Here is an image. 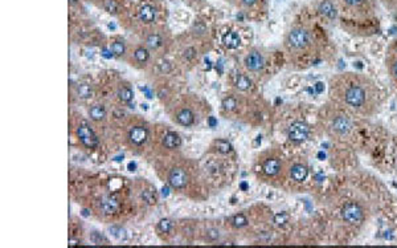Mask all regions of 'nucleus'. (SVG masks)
I'll return each instance as SVG.
<instances>
[{
    "label": "nucleus",
    "mask_w": 397,
    "mask_h": 248,
    "mask_svg": "<svg viewBox=\"0 0 397 248\" xmlns=\"http://www.w3.org/2000/svg\"><path fill=\"white\" fill-rule=\"evenodd\" d=\"M329 99L352 116L371 118L380 110L376 83L360 72H339L329 80Z\"/></svg>",
    "instance_id": "obj_1"
},
{
    "label": "nucleus",
    "mask_w": 397,
    "mask_h": 248,
    "mask_svg": "<svg viewBox=\"0 0 397 248\" xmlns=\"http://www.w3.org/2000/svg\"><path fill=\"white\" fill-rule=\"evenodd\" d=\"M318 119L324 135L335 141L349 138L355 129L353 116L330 99L319 110Z\"/></svg>",
    "instance_id": "obj_2"
},
{
    "label": "nucleus",
    "mask_w": 397,
    "mask_h": 248,
    "mask_svg": "<svg viewBox=\"0 0 397 248\" xmlns=\"http://www.w3.org/2000/svg\"><path fill=\"white\" fill-rule=\"evenodd\" d=\"M336 215H338L339 222L344 226V229L358 231L368 223V220L372 215V210L365 199L353 197V198L346 199L340 203Z\"/></svg>",
    "instance_id": "obj_3"
},
{
    "label": "nucleus",
    "mask_w": 397,
    "mask_h": 248,
    "mask_svg": "<svg viewBox=\"0 0 397 248\" xmlns=\"http://www.w3.org/2000/svg\"><path fill=\"white\" fill-rule=\"evenodd\" d=\"M285 47L291 53H309L315 47L313 31L306 25H293L285 35Z\"/></svg>",
    "instance_id": "obj_4"
},
{
    "label": "nucleus",
    "mask_w": 397,
    "mask_h": 248,
    "mask_svg": "<svg viewBox=\"0 0 397 248\" xmlns=\"http://www.w3.org/2000/svg\"><path fill=\"white\" fill-rule=\"evenodd\" d=\"M315 10L324 21L333 23L338 20L340 14V4L338 0H317Z\"/></svg>",
    "instance_id": "obj_5"
},
{
    "label": "nucleus",
    "mask_w": 397,
    "mask_h": 248,
    "mask_svg": "<svg viewBox=\"0 0 397 248\" xmlns=\"http://www.w3.org/2000/svg\"><path fill=\"white\" fill-rule=\"evenodd\" d=\"M384 64L391 84L397 89V39L391 41L387 47Z\"/></svg>",
    "instance_id": "obj_6"
},
{
    "label": "nucleus",
    "mask_w": 397,
    "mask_h": 248,
    "mask_svg": "<svg viewBox=\"0 0 397 248\" xmlns=\"http://www.w3.org/2000/svg\"><path fill=\"white\" fill-rule=\"evenodd\" d=\"M339 4L343 5L344 10L352 12L356 16H369L372 14V1L371 0H338Z\"/></svg>",
    "instance_id": "obj_7"
},
{
    "label": "nucleus",
    "mask_w": 397,
    "mask_h": 248,
    "mask_svg": "<svg viewBox=\"0 0 397 248\" xmlns=\"http://www.w3.org/2000/svg\"><path fill=\"white\" fill-rule=\"evenodd\" d=\"M261 170L266 177L277 178V177H280L282 170H284V161L277 155H269L262 161Z\"/></svg>",
    "instance_id": "obj_8"
},
{
    "label": "nucleus",
    "mask_w": 397,
    "mask_h": 248,
    "mask_svg": "<svg viewBox=\"0 0 397 248\" xmlns=\"http://www.w3.org/2000/svg\"><path fill=\"white\" fill-rule=\"evenodd\" d=\"M77 135H79V139L81 141V144L88 148V149H95L98 146V138L97 135L94 133L92 128L89 126L86 122H82L79 124V126L77 128Z\"/></svg>",
    "instance_id": "obj_9"
},
{
    "label": "nucleus",
    "mask_w": 397,
    "mask_h": 248,
    "mask_svg": "<svg viewBox=\"0 0 397 248\" xmlns=\"http://www.w3.org/2000/svg\"><path fill=\"white\" fill-rule=\"evenodd\" d=\"M289 173L290 179L295 182V183H303L307 181L310 175V169L309 165L306 164L304 161H297L294 164L291 165L287 170Z\"/></svg>",
    "instance_id": "obj_10"
},
{
    "label": "nucleus",
    "mask_w": 397,
    "mask_h": 248,
    "mask_svg": "<svg viewBox=\"0 0 397 248\" xmlns=\"http://www.w3.org/2000/svg\"><path fill=\"white\" fill-rule=\"evenodd\" d=\"M310 134V126L306 122H302V121H295L293 124L290 125L289 128V139L293 141V142H303L307 139Z\"/></svg>",
    "instance_id": "obj_11"
},
{
    "label": "nucleus",
    "mask_w": 397,
    "mask_h": 248,
    "mask_svg": "<svg viewBox=\"0 0 397 248\" xmlns=\"http://www.w3.org/2000/svg\"><path fill=\"white\" fill-rule=\"evenodd\" d=\"M244 64H245L246 69L250 72H261L265 66V57L262 55V52L260 50H250L249 53L245 56L244 60Z\"/></svg>",
    "instance_id": "obj_12"
},
{
    "label": "nucleus",
    "mask_w": 397,
    "mask_h": 248,
    "mask_svg": "<svg viewBox=\"0 0 397 248\" xmlns=\"http://www.w3.org/2000/svg\"><path fill=\"white\" fill-rule=\"evenodd\" d=\"M168 183L171 187L177 190L184 189L188 183V175L180 167H174L168 174Z\"/></svg>",
    "instance_id": "obj_13"
},
{
    "label": "nucleus",
    "mask_w": 397,
    "mask_h": 248,
    "mask_svg": "<svg viewBox=\"0 0 397 248\" xmlns=\"http://www.w3.org/2000/svg\"><path fill=\"white\" fill-rule=\"evenodd\" d=\"M148 138V130L144 126H134L128 132V139L132 145L135 146H141Z\"/></svg>",
    "instance_id": "obj_14"
},
{
    "label": "nucleus",
    "mask_w": 397,
    "mask_h": 248,
    "mask_svg": "<svg viewBox=\"0 0 397 248\" xmlns=\"http://www.w3.org/2000/svg\"><path fill=\"white\" fill-rule=\"evenodd\" d=\"M138 17L139 20L144 23V24H150V23H154L155 21V17H157V11L155 8L150 4H143L139 7L138 10Z\"/></svg>",
    "instance_id": "obj_15"
},
{
    "label": "nucleus",
    "mask_w": 397,
    "mask_h": 248,
    "mask_svg": "<svg viewBox=\"0 0 397 248\" xmlns=\"http://www.w3.org/2000/svg\"><path fill=\"white\" fill-rule=\"evenodd\" d=\"M99 207H101L103 214L111 215V214L117 213L118 209H119V202H118L117 198H114V197H105V198H102V200H101Z\"/></svg>",
    "instance_id": "obj_16"
},
{
    "label": "nucleus",
    "mask_w": 397,
    "mask_h": 248,
    "mask_svg": "<svg viewBox=\"0 0 397 248\" xmlns=\"http://www.w3.org/2000/svg\"><path fill=\"white\" fill-rule=\"evenodd\" d=\"M222 44H224V47L228 48V50H237L241 44V37L238 36L237 32L231 31V32H228V33L224 35V37H222Z\"/></svg>",
    "instance_id": "obj_17"
},
{
    "label": "nucleus",
    "mask_w": 397,
    "mask_h": 248,
    "mask_svg": "<svg viewBox=\"0 0 397 248\" xmlns=\"http://www.w3.org/2000/svg\"><path fill=\"white\" fill-rule=\"evenodd\" d=\"M163 145L166 146L167 149L170 150L177 149V148L182 145V138H180V135L177 133H175V132H168V133L164 135V138H163Z\"/></svg>",
    "instance_id": "obj_18"
},
{
    "label": "nucleus",
    "mask_w": 397,
    "mask_h": 248,
    "mask_svg": "<svg viewBox=\"0 0 397 248\" xmlns=\"http://www.w3.org/2000/svg\"><path fill=\"white\" fill-rule=\"evenodd\" d=\"M176 121L183 126H191L195 122V115L190 109H182L177 112Z\"/></svg>",
    "instance_id": "obj_19"
},
{
    "label": "nucleus",
    "mask_w": 397,
    "mask_h": 248,
    "mask_svg": "<svg viewBox=\"0 0 397 248\" xmlns=\"http://www.w3.org/2000/svg\"><path fill=\"white\" fill-rule=\"evenodd\" d=\"M89 116L93 121H102L106 117V110L102 105H94L89 110Z\"/></svg>",
    "instance_id": "obj_20"
},
{
    "label": "nucleus",
    "mask_w": 397,
    "mask_h": 248,
    "mask_svg": "<svg viewBox=\"0 0 397 248\" xmlns=\"http://www.w3.org/2000/svg\"><path fill=\"white\" fill-rule=\"evenodd\" d=\"M146 44H147L148 48H151V50H158L159 47H162L163 45L162 36L159 35V33H151V35H148L147 39H146Z\"/></svg>",
    "instance_id": "obj_21"
},
{
    "label": "nucleus",
    "mask_w": 397,
    "mask_h": 248,
    "mask_svg": "<svg viewBox=\"0 0 397 248\" xmlns=\"http://www.w3.org/2000/svg\"><path fill=\"white\" fill-rule=\"evenodd\" d=\"M215 148L221 154H228L233 150L232 144L229 141H226V139H217V141H215Z\"/></svg>",
    "instance_id": "obj_22"
},
{
    "label": "nucleus",
    "mask_w": 397,
    "mask_h": 248,
    "mask_svg": "<svg viewBox=\"0 0 397 248\" xmlns=\"http://www.w3.org/2000/svg\"><path fill=\"white\" fill-rule=\"evenodd\" d=\"M118 97L122 102H130L134 99V92L128 86H122L121 89L118 90Z\"/></svg>",
    "instance_id": "obj_23"
},
{
    "label": "nucleus",
    "mask_w": 397,
    "mask_h": 248,
    "mask_svg": "<svg viewBox=\"0 0 397 248\" xmlns=\"http://www.w3.org/2000/svg\"><path fill=\"white\" fill-rule=\"evenodd\" d=\"M252 86V80L245 75H240L236 80V88L240 90H248Z\"/></svg>",
    "instance_id": "obj_24"
},
{
    "label": "nucleus",
    "mask_w": 397,
    "mask_h": 248,
    "mask_svg": "<svg viewBox=\"0 0 397 248\" xmlns=\"http://www.w3.org/2000/svg\"><path fill=\"white\" fill-rule=\"evenodd\" d=\"M134 57L137 60L138 63H142L144 64L148 59H150V52H148L147 48H143V47H139L135 50L134 52Z\"/></svg>",
    "instance_id": "obj_25"
},
{
    "label": "nucleus",
    "mask_w": 397,
    "mask_h": 248,
    "mask_svg": "<svg viewBox=\"0 0 397 248\" xmlns=\"http://www.w3.org/2000/svg\"><path fill=\"white\" fill-rule=\"evenodd\" d=\"M110 50H111V55L118 56V57H119V56H122L123 53H125V50H126L125 43L121 41V40L114 41L113 44H111V47H110Z\"/></svg>",
    "instance_id": "obj_26"
},
{
    "label": "nucleus",
    "mask_w": 397,
    "mask_h": 248,
    "mask_svg": "<svg viewBox=\"0 0 397 248\" xmlns=\"http://www.w3.org/2000/svg\"><path fill=\"white\" fill-rule=\"evenodd\" d=\"M248 218H246L244 214H237V215H235L233 218H232V224L235 226L236 229H242V227H245V226H248Z\"/></svg>",
    "instance_id": "obj_27"
},
{
    "label": "nucleus",
    "mask_w": 397,
    "mask_h": 248,
    "mask_svg": "<svg viewBox=\"0 0 397 248\" xmlns=\"http://www.w3.org/2000/svg\"><path fill=\"white\" fill-rule=\"evenodd\" d=\"M92 93H93V89H92V86L89 84H79L77 86V95L81 99H89L92 96Z\"/></svg>",
    "instance_id": "obj_28"
},
{
    "label": "nucleus",
    "mask_w": 397,
    "mask_h": 248,
    "mask_svg": "<svg viewBox=\"0 0 397 248\" xmlns=\"http://www.w3.org/2000/svg\"><path fill=\"white\" fill-rule=\"evenodd\" d=\"M172 229V222L170 220V219H160L159 220V223H158V230L160 231V232L163 233H168L170 231H171Z\"/></svg>",
    "instance_id": "obj_29"
},
{
    "label": "nucleus",
    "mask_w": 397,
    "mask_h": 248,
    "mask_svg": "<svg viewBox=\"0 0 397 248\" xmlns=\"http://www.w3.org/2000/svg\"><path fill=\"white\" fill-rule=\"evenodd\" d=\"M236 106H237V101H236L233 97H226V99H224V101H222V108L225 110H228V112L235 110Z\"/></svg>",
    "instance_id": "obj_30"
},
{
    "label": "nucleus",
    "mask_w": 397,
    "mask_h": 248,
    "mask_svg": "<svg viewBox=\"0 0 397 248\" xmlns=\"http://www.w3.org/2000/svg\"><path fill=\"white\" fill-rule=\"evenodd\" d=\"M142 198L147 202L148 204H154L157 202V197H155V193H152L151 190H144L142 193Z\"/></svg>",
    "instance_id": "obj_31"
},
{
    "label": "nucleus",
    "mask_w": 397,
    "mask_h": 248,
    "mask_svg": "<svg viewBox=\"0 0 397 248\" xmlns=\"http://www.w3.org/2000/svg\"><path fill=\"white\" fill-rule=\"evenodd\" d=\"M379 3L388 11L397 10V0H379Z\"/></svg>",
    "instance_id": "obj_32"
},
{
    "label": "nucleus",
    "mask_w": 397,
    "mask_h": 248,
    "mask_svg": "<svg viewBox=\"0 0 397 248\" xmlns=\"http://www.w3.org/2000/svg\"><path fill=\"white\" fill-rule=\"evenodd\" d=\"M105 10L108 11L109 14H115L117 12V3H115V0H106Z\"/></svg>",
    "instance_id": "obj_33"
},
{
    "label": "nucleus",
    "mask_w": 397,
    "mask_h": 248,
    "mask_svg": "<svg viewBox=\"0 0 397 248\" xmlns=\"http://www.w3.org/2000/svg\"><path fill=\"white\" fill-rule=\"evenodd\" d=\"M110 232L113 233V236L118 239L125 238V230H122L121 227H110Z\"/></svg>",
    "instance_id": "obj_34"
},
{
    "label": "nucleus",
    "mask_w": 397,
    "mask_h": 248,
    "mask_svg": "<svg viewBox=\"0 0 397 248\" xmlns=\"http://www.w3.org/2000/svg\"><path fill=\"white\" fill-rule=\"evenodd\" d=\"M206 238L209 239V240H216V239H219V231L216 229H209L206 231Z\"/></svg>",
    "instance_id": "obj_35"
},
{
    "label": "nucleus",
    "mask_w": 397,
    "mask_h": 248,
    "mask_svg": "<svg viewBox=\"0 0 397 248\" xmlns=\"http://www.w3.org/2000/svg\"><path fill=\"white\" fill-rule=\"evenodd\" d=\"M159 68H160L162 72L167 73V72H170V70H171V64H170L168 61H166V60H162V61H160V64H159Z\"/></svg>",
    "instance_id": "obj_36"
},
{
    "label": "nucleus",
    "mask_w": 397,
    "mask_h": 248,
    "mask_svg": "<svg viewBox=\"0 0 397 248\" xmlns=\"http://www.w3.org/2000/svg\"><path fill=\"white\" fill-rule=\"evenodd\" d=\"M286 220H287V216L285 214H278L274 216V223L277 224H284Z\"/></svg>",
    "instance_id": "obj_37"
},
{
    "label": "nucleus",
    "mask_w": 397,
    "mask_h": 248,
    "mask_svg": "<svg viewBox=\"0 0 397 248\" xmlns=\"http://www.w3.org/2000/svg\"><path fill=\"white\" fill-rule=\"evenodd\" d=\"M240 3L244 5L245 8H252V7L257 3V0H240Z\"/></svg>",
    "instance_id": "obj_38"
},
{
    "label": "nucleus",
    "mask_w": 397,
    "mask_h": 248,
    "mask_svg": "<svg viewBox=\"0 0 397 248\" xmlns=\"http://www.w3.org/2000/svg\"><path fill=\"white\" fill-rule=\"evenodd\" d=\"M184 57L186 59H193L195 57V50L193 48H188V50H184Z\"/></svg>",
    "instance_id": "obj_39"
},
{
    "label": "nucleus",
    "mask_w": 397,
    "mask_h": 248,
    "mask_svg": "<svg viewBox=\"0 0 397 248\" xmlns=\"http://www.w3.org/2000/svg\"><path fill=\"white\" fill-rule=\"evenodd\" d=\"M77 244H79V240H76V239H69V246H70V247H74V246H77Z\"/></svg>",
    "instance_id": "obj_40"
},
{
    "label": "nucleus",
    "mask_w": 397,
    "mask_h": 248,
    "mask_svg": "<svg viewBox=\"0 0 397 248\" xmlns=\"http://www.w3.org/2000/svg\"><path fill=\"white\" fill-rule=\"evenodd\" d=\"M209 125H211V128H213V126H216V125H217V121H216L213 117H211V118H209Z\"/></svg>",
    "instance_id": "obj_41"
},
{
    "label": "nucleus",
    "mask_w": 397,
    "mask_h": 248,
    "mask_svg": "<svg viewBox=\"0 0 397 248\" xmlns=\"http://www.w3.org/2000/svg\"><path fill=\"white\" fill-rule=\"evenodd\" d=\"M135 167H137V165L135 164H128V170H130V171H134Z\"/></svg>",
    "instance_id": "obj_42"
},
{
    "label": "nucleus",
    "mask_w": 397,
    "mask_h": 248,
    "mask_svg": "<svg viewBox=\"0 0 397 248\" xmlns=\"http://www.w3.org/2000/svg\"><path fill=\"white\" fill-rule=\"evenodd\" d=\"M163 197H167L168 195V187H163Z\"/></svg>",
    "instance_id": "obj_43"
},
{
    "label": "nucleus",
    "mask_w": 397,
    "mask_h": 248,
    "mask_svg": "<svg viewBox=\"0 0 397 248\" xmlns=\"http://www.w3.org/2000/svg\"><path fill=\"white\" fill-rule=\"evenodd\" d=\"M82 215H83V216H88V215H89L88 210H82Z\"/></svg>",
    "instance_id": "obj_44"
},
{
    "label": "nucleus",
    "mask_w": 397,
    "mask_h": 248,
    "mask_svg": "<svg viewBox=\"0 0 397 248\" xmlns=\"http://www.w3.org/2000/svg\"><path fill=\"white\" fill-rule=\"evenodd\" d=\"M147 106H148V105H147V104H143V105H142V109H144V110H147Z\"/></svg>",
    "instance_id": "obj_45"
}]
</instances>
